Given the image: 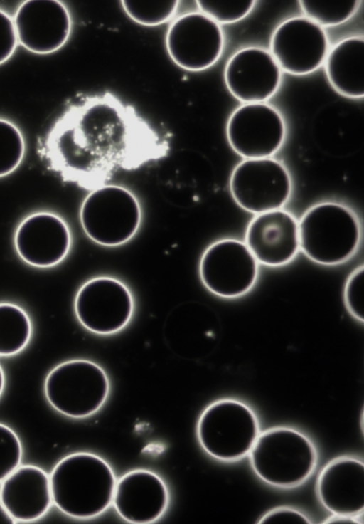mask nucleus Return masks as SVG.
Instances as JSON below:
<instances>
[{
	"instance_id": "nucleus-1",
	"label": "nucleus",
	"mask_w": 364,
	"mask_h": 524,
	"mask_svg": "<svg viewBox=\"0 0 364 524\" xmlns=\"http://www.w3.org/2000/svg\"><path fill=\"white\" fill-rule=\"evenodd\" d=\"M168 140L130 105L109 92L70 105L41 146L47 165L63 179L91 190L121 170L167 156Z\"/></svg>"
},
{
	"instance_id": "nucleus-2",
	"label": "nucleus",
	"mask_w": 364,
	"mask_h": 524,
	"mask_svg": "<svg viewBox=\"0 0 364 524\" xmlns=\"http://www.w3.org/2000/svg\"><path fill=\"white\" fill-rule=\"evenodd\" d=\"M49 478L53 503L71 518H95L112 503L116 476L110 465L95 454L80 451L63 457Z\"/></svg>"
},
{
	"instance_id": "nucleus-3",
	"label": "nucleus",
	"mask_w": 364,
	"mask_h": 524,
	"mask_svg": "<svg viewBox=\"0 0 364 524\" xmlns=\"http://www.w3.org/2000/svg\"><path fill=\"white\" fill-rule=\"evenodd\" d=\"M257 477L274 487L289 488L305 482L317 464V451L301 431L274 426L260 432L249 454Z\"/></svg>"
},
{
	"instance_id": "nucleus-4",
	"label": "nucleus",
	"mask_w": 364,
	"mask_h": 524,
	"mask_svg": "<svg viewBox=\"0 0 364 524\" xmlns=\"http://www.w3.org/2000/svg\"><path fill=\"white\" fill-rule=\"evenodd\" d=\"M299 248L311 261L333 266L349 259L358 248L360 226L347 206L332 201L309 209L299 223Z\"/></svg>"
},
{
	"instance_id": "nucleus-5",
	"label": "nucleus",
	"mask_w": 364,
	"mask_h": 524,
	"mask_svg": "<svg viewBox=\"0 0 364 524\" xmlns=\"http://www.w3.org/2000/svg\"><path fill=\"white\" fill-rule=\"evenodd\" d=\"M79 219L91 241L116 247L136 234L142 210L139 199L129 189L106 183L90 190L80 205Z\"/></svg>"
},
{
	"instance_id": "nucleus-6",
	"label": "nucleus",
	"mask_w": 364,
	"mask_h": 524,
	"mask_svg": "<svg viewBox=\"0 0 364 524\" xmlns=\"http://www.w3.org/2000/svg\"><path fill=\"white\" fill-rule=\"evenodd\" d=\"M259 433V421L253 409L231 398L218 399L207 406L196 426L202 449L211 457L225 462L247 456Z\"/></svg>"
},
{
	"instance_id": "nucleus-7",
	"label": "nucleus",
	"mask_w": 364,
	"mask_h": 524,
	"mask_svg": "<svg viewBox=\"0 0 364 524\" xmlns=\"http://www.w3.org/2000/svg\"><path fill=\"white\" fill-rule=\"evenodd\" d=\"M109 390L105 370L86 359L61 362L50 371L44 383L45 396L50 406L74 419L86 418L98 412Z\"/></svg>"
},
{
	"instance_id": "nucleus-8",
	"label": "nucleus",
	"mask_w": 364,
	"mask_h": 524,
	"mask_svg": "<svg viewBox=\"0 0 364 524\" xmlns=\"http://www.w3.org/2000/svg\"><path fill=\"white\" fill-rule=\"evenodd\" d=\"M134 308V299L127 285L107 276L85 282L74 300L75 313L81 325L100 335L123 330L130 322Z\"/></svg>"
},
{
	"instance_id": "nucleus-9",
	"label": "nucleus",
	"mask_w": 364,
	"mask_h": 524,
	"mask_svg": "<svg viewBox=\"0 0 364 524\" xmlns=\"http://www.w3.org/2000/svg\"><path fill=\"white\" fill-rule=\"evenodd\" d=\"M165 46L178 67L198 72L213 66L224 48V34L220 24L199 10L173 19L165 36Z\"/></svg>"
},
{
	"instance_id": "nucleus-10",
	"label": "nucleus",
	"mask_w": 364,
	"mask_h": 524,
	"mask_svg": "<svg viewBox=\"0 0 364 524\" xmlns=\"http://www.w3.org/2000/svg\"><path fill=\"white\" fill-rule=\"evenodd\" d=\"M291 187L287 168L270 157L245 159L234 168L230 179L235 202L256 214L281 209L289 200Z\"/></svg>"
},
{
	"instance_id": "nucleus-11",
	"label": "nucleus",
	"mask_w": 364,
	"mask_h": 524,
	"mask_svg": "<svg viewBox=\"0 0 364 524\" xmlns=\"http://www.w3.org/2000/svg\"><path fill=\"white\" fill-rule=\"evenodd\" d=\"M198 272L202 283L210 293L235 298L247 293L255 285L258 262L245 243L224 239L204 251Z\"/></svg>"
},
{
	"instance_id": "nucleus-12",
	"label": "nucleus",
	"mask_w": 364,
	"mask_h": 524,
	"mask_svg": "<svg viewBox=\"0 0 364 524\" xmlns=\"http://www.w3.org/2000/svg\"><path fill=\"white\" fill-rule=\"evenodd\" d=\"M226 135L230 147L240 156L268 158L282 147L286 125L279 112L270 105L244 103L230 115Z\"/></svg>"
},
{
	"instance_id": "nucleus-13",
	"label": "nucleus",
	"mask_w": 364,
	"mask_h": 524,
	"mask_svg": "<svg viewBox=\"0 0 364 524\" xmlns=\"http://www.w3.org/2000/svg\"><path fill=\"white\" fill-rule=\"evenodd\" d=\"M281 70L296 75L316 70L328 53L323 28L306 16L289 18L274 31L269 51Z\"/></svg>"
},
{
	"instance_id": "nucleus-14",
	"label": "nucleus",
	"mask_w": 364,
	"mask_h": 524,
	"mask_svg": "<svg viewBox=\"0 0 364 524\" xmlns=\"http://www.w3.org/2000/svg\"><path fill=\"white\" fill-rule=\"evenodd\" d=\"M14 245L28 265L46 268L61 263L72 246V234L65 220L49 211H38L24 217L16 228Z\"/></svg>"
},
{
	"instance_id": "nucleus-15",
	"label": "nucleus",
	"mask_w": 364,
	"mask_h": 524,
	"mask_svg": "<svg viewBox=\"0 0 364 524\" xmlns=\"http://www.w3.org/2000/svg\"><path fill=\"white\" fill-rule=\"evenodd\" d=\"M13 20L18 43L37 54L58 51L72 32L70 13L58 0L25 1L16 9Z\"/></svg>"
},
{
	"instance_id": "nucleus-16",
	"label": "nucleus",
	"mask_w": 364,
	"mask_h": 524,
	"mask_svg": "<svg viewBox=\"0 0 364 524\" xmlns=\"http://www.w3.org/2000/svg\"><path fill=\"white\" fill-rule=\"evenodd\" d=\"M281 70L269 51L248 46L229 58L224 79L228 90L238 100L244 103H264L277 91Z\"/></svg>"
},
{
	"instance_id": "nucleus-17",
	"label": "nucleus",
	"mask_w": 364,
	"mask_h": 524,
	"mask_svg": "<svg viewBox=\"0 0 364 524\" xmlns=\"http://www.w3.org/2000/svg\"><path fill=\"white\" fill-rule=\"evenodd\" d=\"M168 501V490L164 480L151 471L139 468L117 480L112 503L124 520L145 524L159 519Z\"/></svg>"
},
{
	"instance_id": "nucleus-18",
	"label": "nucleus",
	"mask_w": 364,
	"mask_h": 524,
	"mask_svg": "<svg viewBox=\"0 0 364 524\" xmlns=\"http://www.w3.org/2000/svg\"><path fill=\"white\" fill-rule=\"evenodd\" d=\"M245 244L257 262L272 267L285 265L299 249V223L282 209L257 214L246 229Z\"/></svg>"
},
{
	"instance_id": "nucleus-19",
	"label": "nucleus",
	"mask_w": 364,
	"mask_h": 524,
	"mask_svg": "<svg viewBox=\"0 0 364 524\" xmlns=\"http://www.w3.org/2000/svg\"><path fill=\"white\" fill-rule=\"evenodd\" d=\"M316 493L332 514L358 518L364 509L363 461L349 456L331 460L318 476Z\"/></svg>"
},
{
	"instance_id": "nucleus-20",
	"label": "nucleus",
	"mask_w": 364,
	"mask_h": 524,
	"mask_svg": "<svg viewBox=\"0 0 364 524\" xmlns=\"http://www.w3.org/2000/svg\"><path fill=\"white\" fill-rule=\"evenodd\" d=\"M0 502L16 522L42 518L53 503L49 476L38 466H19L1 481Z\"/></svg>"
},
{
	"instance_id": "nucleus-21",
	"label": "nucleus",
	"mask_w": 364,
	"mask_h": 524,
	"mask_svg": "<svg viewBox=\"0 0 364 524\" xmlns=\"http://www.w3.org/2000/svg\"><path fill=\"white\" fill-rule=\"evenodd\" d=\"M325 71L331 85L341 95L350 98L364 95V40L348 37L328 51Z\"/></svg>"
},
{
	"instance_id": "nucleus-22",
	"label": "nucleus",
	"mask_w": 364,
	"mask_h": 524,
	"mask_svg": "<svg viewBox=\"0 0 364 524\" xmlns=\"http://www.w3.org/2000/svg\"><path fill=\"white\" fill-rule=\"evenodd\" d=\"M32 324L28 313L19 305L0 303V356L18 354L28 344Z\"/></svg>"
},
{
	"instance_id": "nucleus-23",
	"label": "nucleus",
	"mask_w": 364,
	"mask_h": 524,
	"mask_svg": "<svg viewBox=\"0 0 364 524\" xmlns=\"http://www.w3.org/2000/svg\"><path fill=\"white\" fill-rule=\"evenodd\" d=\"M306 17L321 26L341 24L350 19L360 0H301L299 1Z\"/></svg>"
},
{
	"instance_id": "nucleus-24",
	"label": "nucleus",
	"mask_w": 364,
	"mask_h": 524,
	"mask_svg": "<svg viewBox=\"0 0 364 524\" xmlns=\"http://www.w3.org/2000/svg\"><path fill=\"white\" fill-rule=\"evenodd\" d=\"M178 0H122V8L133 21L157 26L172 20L178 9Z\"/></svg>"
},
{
	"instance_id": "nucleus-25",
	"label": "nucleus",
	"mask_w": 364,
	"mask_h": 524,
	"mask_svg": "<svg viewBox=\"0 0 364 524\" xmlns=\"http://www.w3.org/2000/svg\"><path fill=\"white\" fill-rule=\"evenodd\" d=\"M26 153L24 137L12 122L0 117V178L13 173Z\"/></svg>"
},
{
	"instance_id": "nucleus-26",
	"label": "nucleus",
	"mask_w": 364,
	"mask_h": 524,
	"mask_svg": "<svg viewBox=\"0 0 364 524\" xmlns=\"http://www.w3.org/2000/svg\"><path fill=\"white\" fill-rule=\"evenodd\" d=\"M198 9L218 24L232 23L245 18L255 6L253 0H197Z\"/></svg>"
},
{
	"instance_id": "nucleus-27",
	"label": "nucleus",
	"mask_w": 364,
	"mask_h": 524,
	"mask_svg": "<svg viewBox=\"0 0 364 524\" xmlns=\"http://www.w3.org/2000/svg\"><path fill=\"white\" fill-rule=\"evenodd\" d=\"M22 456L23 447L18 435L0 423V482L20 466Z\"/></svg>"
},
{
	"instance_id": "nucleus-28",
	"label": "nucleus",
	"mask_w": 364,
	"mask_h": 524,
	"mask_svg": "<svg viewBox=\"0 0 364 524\" xmlns=\"http://www.w3.org/2000/svg\"><path fill=\"white\" fill-rule=\"evenodd\" d=\"M346 307L357 320L363 322L364 308V268H357L348 276L343 293Z\"/></svg>"
},
{
	"instance_id": "nucleus-29",
	"label": "nucleus",
	"mask_w": 364,
	"mask_h": 524,
	"mask_svg": "<svg viewBox=\"0 0 364 524\" xmlns=\"http://www.w3.org/2000/svg\"><path fill=\"white\" fill-rule=\"evenodd\" d=\"M18 44L13 18L0 9V65L13 56Z\"/></svg>"
},
{
	"instance_id": "nucleus-30",
	"label": "nucleus",
	"mask_w": 364,
	"mask_h": 524,
	"mask_svg": "<svg viewBox=\"0 0 364 524\" xmlns=\"http://www.w3.org/2000/svg\"><path fill=\"white\" fill-rule=\"evenodd\" d=\"M311 523L310 518L301 510L289 506H278L268 510L257 523Z\"/></svg>"
},
{
	"instance_id": "nucleus-31",
	"label": "nucleus",
	"mask_w": 364,
	"mask_h": 524,
	"mask_svg": "<svg viewBox=\"0 0 364 524\" xmlns=\"http://www.w3.org/2000/svg\"><path fill=\"white\" fill-rule=\"evenodd\" d=\"M358 518L352 517V516H348V515H333L329 518H328L323 523H359L358 520H357Z\"/></svg>"
},
{
	"instance_id": "nucleus-32",
	"label": "nucleus",
	"mask_w": 364,
	"mask_h": 524,
	"mask_svg": "<svg viewBox=\"0 0 364 524\" xmlns=\"http://www.w3.org/2000/svg\"><path fill=\"white\" fill-rule=\"evenodd\" d=\"M16 523L9 515L2 503L0 502V524H13Z\"/></svg>"
},
{
	"instance_id": "nucleus-33",
	"label": "nucleus",
	"mask_w": 364,
	"mask_h": 524,
	"mask_svg": "<svg viewBox=\"0 0 364 524\" xmlns=\"http://www.w3.org/2000/svg\"><path fill=\"white\" fill-rule=\"evenodd\" d=\"M5 387V374L0 365V397L1 396Z\"/></svg>"
}]
</instances>
